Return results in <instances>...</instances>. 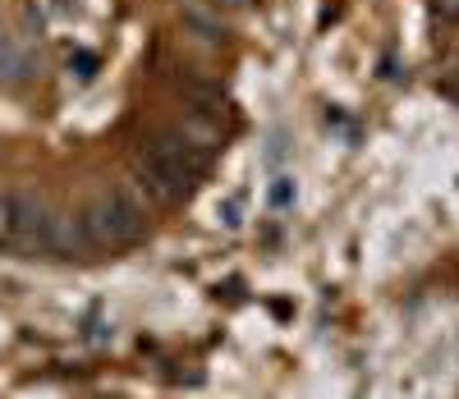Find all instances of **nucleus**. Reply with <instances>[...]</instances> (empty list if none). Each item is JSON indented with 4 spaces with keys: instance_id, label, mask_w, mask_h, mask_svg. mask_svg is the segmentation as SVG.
Returning a JSON list of instances; mask_svg holds the SVG:
<instances>
[{
    "instance_id": "423d86ee",
    "label": "nucleus",
    "mask_w": 459,
    "mask_h": 399,
    "mask_svg": "<svg viewBox=\"0 0 459 399\" xmlns=\"http://www.w3.org/2000/svg\"><path fill=\"white\" fill-rule=\"evenodd\" d=\"M272 203H276V207H285V203H290V184H285V179H281V188L272 193Z\"/></svg>"
},
{
    "instance_id": "20e7f679",
    "label": "nucleus",
    "mask_w": 459,
    "mask_h": 399,
    "mask_svg": "<svg viewBox=\"0 0 459 399\" xmlns=\"http://www.w3.org/2000/svg\"><path fill=\"white\" fill-rule=\"evenodd\" d=\"M184 23L188 28H194L198 37H203V42H221V37H225V23H221V14H207V10H184Z\"/></svg>"
},
{
    "instance_id": "6e6552de",
    "label": "nucleus",
    "mask_w": 459,
    "mask_h": 399,
    "mask_svg": "<svg viewBox=\"0 0 459 399\" xmlns=\"http://www.w3.org/2000/svg\"><path fill=\"white\" fill-rule=\"evenodd\" d=\"M0 207H5V197H0Z\"/></svg>"
},
{
    "instance_id": "f257e3e1",
    "label": "nucleus",
    "mask_w": 459,
    "mask_h": 399,
    "mask_svg": "<svg viewBox=\"0 0 459 399\" xmlns=\"http://www.w3.org/2000/svg\"><path fill=\"white\" fill-rule=\"evenodd\" d=\"M83 225H88L92 248H101V244H134V239L147 230V212L138 207V197L129 188H120L110 197H97V203L83 212Z\"/></svg>"
},
{
    "instance_id": "7ed1b4c3",
    "label": "nucleus",
    "mask_w": 459,
    "mask_h": 399,
    "mask_svg": "<svg viewBox=\"0 0 459 399\" xmlns=\"http://www.w3.org/2000/svg\"><path fill=\"white\" fill-rule=\"evenodd\" d=\"M28 74H32L28 51H19L14 42H10V47H0V83H23Z\"/></svg>"
},
{
    "instance_id": "0eeeda50",
    "label": "nucleus",
    "mask_w": 459,
    "mask_h": 399,
    "mask_svg": "<svg viewBox=\"0 0 459 399\" xmlns=\"http://www.w3.org/2000/svg\"><path fill=\"white\" fill-rule=\"evenodd\" d=\"M0 47H10V37H5V32H0Z\"/></svg>"
},
{
    "instance_id": "39448f33",
    "label": "nucleus",
    "mask_w": 459,
    "mask_h": 399,
    "mask_svg": "<svg viewBox=\"0 0 459 399\" xmlns=\"http://www.w3.org/2000/svg\"><path fill=\"white\" fill-rule=\"evenodd\" d=\"M69 69H79V78H92V69H97V60H92V56L83 51V56H74V60H69Z\"/></svg>"
},
{
    "instance_id": "f03ea898",
    "label": "nucleus",
    "mask_w": 459,
    "mask_h": 399,
    "mask_svg": "<svg viewBox=\"0 0 459 399\" xmlns=\"http://www.w3.org/2000/svg\"><path fill=\"white\" fill-rule=\"evenodd\" d=\"M134 184H138V193H147L152 203H179V197L188 193V175H179L170 161H161L152 147H143L138 152V161H134Z\"/></svg>"
}]
</instances>
